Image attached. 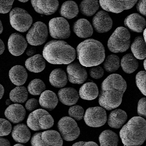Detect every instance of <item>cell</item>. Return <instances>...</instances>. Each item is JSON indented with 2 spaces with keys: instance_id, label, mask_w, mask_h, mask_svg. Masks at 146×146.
Wrapping results in <instances>:
<instances>
[{
  "instance_id": "46",
  "label": "cell",
  "mask_w": 146,
  "mask_h": 146,
  "mask_svg": "<svg viewBox=\"0 0 146 146\" xmlns=\"http://www.w3.org/2000/svg\"><path fill=\"white\" fill-rule=\"evenodd\" d=\"M36 52V49L34 47H30L26 51V54L28 56L31 57L34 56Z\"/></svg>"
},
{
  "instance_id": "14",
  "label": "cell",
  "mask_w": 146,
  "mask_h": 146,
  "mask_svg": "<svg viewBox=\"0 0 146 146\" xmlns=\"http://www.w3.org/2000/svg\"><path fill=\"white\" fill-rule=\"evenodd\" d=\"M69 82L74 84L84 83L88 78V73L83 66L77 62H72L67 67Z\"/></svg>"
},
{
  "instance_id": "36",
  "label": "cell",
  "mask_w": 146,
  "mask_h": 146,
  "mask_svg": "<svg viewBox=\"0 0 146 146\" xmlns=\"http://www.w3.org/2000/svg\"><path fill=\"white\" fill-rule=\"evenodd\" d=\"M46 85L42 80L35 79L29 84L28 90L31 94L34 96L40 95L46 89Z\"/></svg>"
},
{
  "instance_id": "44",
  "label": "cell",
  "mask_w": 146,
  "mask_h": 146,
  "mask_svg": "<svg viewBox=\"0 0 146 146\" xmlns=\"http://www.w3.org/2000/svg\"><path fill=\"white\" fill-rule=\"evenodd\" d=\"M136 5L137 11L144 17H146V0H139Z\"/></svg>"
},
{
  "instance_id": "19",
  "label": "cell",
  "mask_w": 146,
  "mask_h": 146,
  "mask_svg": "<svg viewBox=\"0 0 146 146\" xmlns=\"http://www.w3.org/2000/svg\"><path fill=\"white\" fill-rule=\"evenodd\" d=\"M125 26L133 32L141 33L145 29L146 21L138 13H132L127 16L124 21Z\"/></svg>"
},
{
  "instance_id": "1",
  "label": "cell",
  "mask_w": 146,
  "mask_h": 146,
  "mask_svg": "<svg viewBox=\"0 0 146 146\" xmlns=\"http://www.w3.org/2000/svg\"><path fill=\"white\" fill-rule=\"evenodd\" d=\"M126 88V82L120 75H110L102 83L99 98L100 106L108 111L117 108L121 104Z\"/></svg>"
},
{
  "instance_id": "10",
  "label": "cell",
  "mask_w": 146,
  "mask_h": 146,
  "mask_svg": "<svg viewBox=\"0 0 146 146\" xmlns=\"http://www.w3.org/2000/svg\"><path fill=\"white\" fill-rule=\"evenodd\" d=\"M48 36V30L46 25L41 22H37L28 31L26 40L31 46H40L46 42Z\"/></svg>"
},
{
  "instance_id": "20",
  "label": "cell",
  "mask_w": 146,
  "mask_h": 146,
  "mask_svg": "<svg viewBox=\"0 0 146 146\" xmlns=\"http://www.w3.org/2000/svg\"><path fill=\"white\" fill-rule=\"evenodd\" d=\"M58 97L60 101L64 105L71 106L75 105L79 100L78 92L74 88H64L59 90Z\"/></svg>"
},
{
  "instance_id": "34",
  "label": "cell",
  "mask_w": 146,
  "mask_h": 146,
  "mask_svg": "<svg viewBox=\"0 0 146 146\" xmlns=\"http://www.w3.org/2000/svg\"><path fill=\"white\" fill-rule=\"evenodd\" d=\"M28 98V92L24 86H18L13 89L10 93V99L15 103H23Z\"/></svg>"
},
{
  "instance_id": "38",
  "label": "cell",
  "mask_w": 146,
  "mask_h": 146,
  "mask_svg": "<svg viewBox=\"0 0 146 146\" xmlns=\"http://www.w3.org/2000/svg\"><path fill=\"white\" fill-rule=\"evenodd\" d=\"M84 113V109L78 105L72 106L68 111L70 117L76 120H82L83 118Z\"/></svg>"
},
{
  "instance_id": "5",
  "label": "cell",
  "mask_w": 146,
  "mask_h": 146,
  "mask_svg": "<svg viewBox=\"0 0 146 146\" xmlns=\"http://www.w3.org/2000/svg\"><path fill=\"white\" fill-rule=\"evenodd\" d=\"M129 31L126 28L119 27L112 33L108 42V47L114 53L126 52L130 46Z\"/></svg>"
},
{
  "instance_id": "31",
  "label": "cell",
  "mask_w": 146,
  "mask_h": 146,
  "mask_svg": "<svg viewBox=\"0 0 146 146\" xmlns=\"http://www.w3.org/2000/svg\"><path fill=\"white\" fill-rule=\"evenodd\" d=\"M120 64L123 71L128 74L133 73L138 67L137 58L131 53L127 54L122 58Z\"/></svg>"
},
{
  "instance_id": "41",
  "label": "cell",
  "mask_w": 146,
  "mask_h": 146,
  "mask_svg": "<svg viewBox=\"0 0 146 146\" xmlns=\"http://www.w3.org/2000/svg\"><path fill=\"white\" fill-rule=\"evenodd\" d=\"M14 0H0V13L6 14L11 10Z\"/></svg>"
},
{
  "instance_id": "28",
  "label": "cell",
  "mask_w": 146,
  "mask_h": 146,
  "mask_svg": "<svg viewBox=\"0 0 146 146\" xmlns=\"http://www.w3.org/2000/svg\"><path fill=\"white\" fill-rule=\"evenodd\" d=\"M49 81L52 86L61 88L67 84V76L64 70L59 68L54 69L49 76Z\"/></svg>"
},
{
  "instance_id": "37",
  "label": "cell",
  "mask_w": 146,
  "mask_h": 146,
  "mask_svg": "<svg viewBox=\"0 0 146 146\" xmlns=\"http://www.w3.org/2000/svg\"><path fill=\"white\" fill-rule=\"evenodd\" d=\"M136 84L141 93L146 96V72L141 71L137 74Z\"/></svg>"
},
{
  "instance_id": "39",
  "label": "cell",
  "mask_w": 146,
  "mask_h": 146,
  "mask_svg": "<svg viewBox=\"0 0 146 146\" xmlns=\"http://www.w3.org/2000/svg\"><path fill=\"white\" fill-rule=\"evenodd\" d=\"M11 124L5 119L0 118V137L8 135L12 131Z\"/></svg>"
},
{
  "instance_id": "11",
  "label": "cell",
  "mask_w": 146,
  "mask_h": 146,
  "mask_svg": "<svg viewBox=\"0 0 146 146\" xmlns=\"http://www.w3.org/2000/svg\"><path fill=\"white\" fill-rule=\"evenodd\" d=\"M48 26L50 35L54 39L65 40L70 36V25L64 18L52 19L49 21Z\"/></svg>"
},
{
  "instance_id": "21",
  "label": "cell",
  "mask_w": 146,
  "mask_h": 146,
  "mask_svg": "<svg viewBox=\"0 0 146 146\" xmlns=\"http://www.w3.org/2000/svg\"><path fill=\"white\" fill-rule=\"evenodd\" d=\"M73 30L77 36L81 38H89L92 36L94 32L91 24L84 19H78L75 22Z\"/></svg>"
},
{
  "instance_id": "29",
  "label": "cell",
  "mask_w": 146,
  "mask_h": 146,
  "mask_svg": "<svg viewBox=\"0 0 146 146\" xmlns=\"http://www.w3.org/2000/svg\"><path fill=\"white\" fill-rule=\"evenodd\" d=\"M133 55L136 58L143 60L146 58V43L142 36H137L131 46Z\"/></svg>"
},
{
  "instance_id": "16",
  "label": "cell",
  "mask_w": 146,
  "mask_h": 146,
  "mask_svg": "<svg viewBox=\"0 0 146 146\" xmlns=\"http://www.w3.org/2000/svg\"><path fill=\"white\" fill-rule=\"evenodd\" d=\"M31 4L36 12L46 16L54 14L59 6L58 0H31Z\"/></svg>"
},
{
  "instance_id": "43",
  "label": "cell",
  "mask_w": 146,
  "mask_h": 146,
  "mask_svg": "<svg viewBox=\"0 0 146 146\" xmlns=\"http://www.w3.org/2000/svg\"><path fill=\"white\" fill-rule=\"evenodd\" d=\"M39 104L38 100L32 98L27 101L25 105V108L29 111L32 112L36 110L39 107Z\"/></svg>"
},
{
  "instance_id": "22",
  "label": "cell",
  "mask_w": 146,
  "mask_h": 146,
  "mask_svg": "<svg viewBox=\"0 0 146 146\" xmlns=\"http://www.w3.org/2000/svg\"><path fill=\"white\" fill-rule=\"evenodd\" d=\"M11 135L15 141L21 143L28 142L31 136V133L28 126L23 123L15 125L13 129Z\"/></svg>"
},
{
  "instance_id": "4",
  "label": "cell",
  "mask_w": 146,
  "mask_h": 146,
  "mask_svg": "<svg viewBox=\"0 0 146 146\" xmlns=\"http://www.w3.org/2000/svg\"><path fill=\"white\" fill-rule=\"evenodd\" d=\"M119 136L124 146H141L146 139V120L140 117L131 118L120 130Z\"/></svg>"
},
{
  "instance_id": "15",
  "label": "cell",
  "mask_w": 146,
  "mask_h": 146,
  "mask_svg": "<svg viewBox=\"0 0 146 146\" xmlns=\"http://www.w3.org/2000/svg\"><path fill=\"white\" fill-rule=\"evenodd\" d=\"M92 23L96 31L99 33H104L108 32L111 29L113 21L107 12L100 11L94 16Z\"/></svg>"
},
{
  "instance_id": "6",
  "label": "cell",
  "mask_w": 146,
  "mask_h": 146,
  "mask_svg": "<svg viewBox=\"0 0 146 146\" xmlns=\"http://www.w3.org/2000/svg\"><path fill=\"white\" fill-rule=\"evenodd\" d=\"M27 123L31 129L37 131L50 129L53 126L54 120L47 111L38 109L29 115Z\"/></svg>"
},
{
  "instance_id": "42",
  "label": "cell",
  "mask_w": 146,
  "mask_h": 146,
  "mask_svg": "<svg viewBox=\"0 0 146 146\" xmlns=\"http://www.w3.org/2000/svg\"><path fill=\"white\" fill-rule=\"evenodd\" d=\"M137 114L140 117L146 119V98L139 100L137 104Z\"/></svg>"
},
{
  "instance_id": "52",
  "label": "cell",
  "mask_w": 146,
  "mask_h": 146,
  "mask_svg": "<svg viewBox=\"0 0 146 146\" xmlns=\"http://www.w3.org/2000/svg\"><path fill=\"white\" fill-rule=\"evenodd\" d=\"M143 38H144V40H145L146 43V28L143 31Z\"/></svg>"
},
{
  "instance_id": "18",
  "label": "cell",
  "mask_w": 146,
  "mask_h": 146,
  "mask_svg": "<svg viewBox=\"0 0 146 146\" xmlns=\"http://www.w3.org/2000/svg\"><path fill=\"white\" fill-rule=\"evenodd\" d=\"M6 117L13 123H18L25 119L26 111L22 105L16 103L8 106L5 112Z\"/></svg>"
},
{
  "instance_id": "33",
  "label": "cell",
  "mask_w": 146,
  "mask_h": 146,
  "mask_svg": "<svg viewBox=\"0 0 146 146\" xmlns=\"http://www.w3.org/2000/svg\"><path fill=\"white\" fill-rule=\"evenodd\" d=\"M100 145L104 146H118L119 142L118 136L117 134L110 130L103 131L99 136Z\"/></svg>"
},
{
  "instance_id": "27",
  "label": "cell",
  "mask_w": 146,
  "mask_h": 146,
  "mask_svg": "<svg viewBox=\"0 0 146 146\" xmlns=\"http://www.w3.org/2000/svg\"><path fill=\"white\" fill-rule=\"evenodd\" d=\"M99 94V89L97 85L92 82L86 83L79 89V96L84 100H95L97 98Z\"/></svg>"
},
{
  "instance_id": "3",
  "label": "cell",
  "mask_w": 146,
  "mask_h": 146,
  "mask_svg": "<svg viewBox=\"0 0 146 146\" xmlns=\"http://www.w3.org/2000/svg\"><path fill=\"white\" fill-rule=\"evenodd\" d=\"M77 58L85 67L96 66L103 63L106 54L103 44L94 39H88L77 47Z\"/></svg>"
},
{
  "instance_id": "51",
  "label": "cell",
  "mask_w": 146,
  "mask_h": 146,
  "mask_svg": "<svg viewBox=\"0 0 146 146\" xmlns=\"http://www.w3.org/2000/svg\"><path fill=\"white\" fill-rule=\"evenodd\" d=\"M12 102V101L10 99H8L6 101V106H9L10 105H11Z\"/></svg>"
},
{
  "instance_id": "8",
  "label": "cell",
  "mask_w": 146,
  "mask_h": 146,
  "mask_svg": "<svg viewBox=\"0 0 146 146\" xmlns=\"http://www.w3.org/2000/svg\"><path fill=\"white\" fill-rule=\"evenodd\" d=\"M31 143L33 146H61L63 144V141L58 132L49 130L35 133L31 138Z\"/></svg>"
},
{
  "instance_id": "48",
  "label": "cell",
  "mask_w": 146,
  "mask_h": 146,
  "mask_svg": "<svg viewBox=\"0 0 146 146\" xmlns=\"http://www.w3.org/2000/svg\"><path fill=\"white\" fill-rule=\"evenodd\" d=\"M5 50V45L3 41L0 39V55L3 53Z\"/></svg>"
},
{
  "instance_id": "47",
  "label": "cell",
  "mask_w": 146,
  "mask_h": 146,
  "mask_svg": "<svg viewBox=\"0 0 146 146\" xmlns=\"http://www.w3.org/2000/svg\"><path fill=\"white\" fill-rule=\"evenodd\" d=\"M0 146H11V143L7 139L0 137Z\"/></svg>"
},
{
  "instance_id": "12",
  "label": "cell",
  "mask_w": 146,
  "mask_h": 146,
  "mask_svg": "<svg viewBox=\"0 0 146 146\" xmlns=\"http://www.w3.org/2000/svg\"><path fill=\"white\" fill-rule=\"evenodd\" d=\"M84 118L86 125L92 127L103 126L107 120L106 110L102 107H95L88 108L85 112Z\"/></svg>"
},
{
  "instance_id": "24",
  "label": "cell",
  "mask_w": 146,
  "mask_h": 146,
  "mask_svg": "<svg viewBox=\"0 0 146 146\" xmlns=\"http://www.w3.org/2000/svg\"><path fill=\"white\" fill-rule=\"evenodd\" d=\"M9 78L12 82L17 86L23 85L28 78V73L26 69L20 65H16L10 70Z\"/></svg>"
},
{
  "instance_id": "25",
  "label": "cell",
  "mask_w": 146,
  "mask_h": 146,
  "mask_svg": "<svg viewBox=\"0 0 146 146\" xmlns=\"http://www.w3.org/2000/svg\"><path fill=\"white\" fill-rule=\"evenodd\" d=\"M127 119V115L125 111L117 109L112 111L108 116V123L111 128L120 129Z\"/></svg>"
},
{
  "instance_id": "30",
  "label": "cell",
  "mask_w": 146,
  "mask_h": 146,
  "mask_svg": "<svg viewBox=\"0 0 146 146\" xmlns=\"http://www.w3.org/2000/svg\"><path fill=\"white\" fill-rule=\"evenodd\" d=\"M79 12L77 4L73 1H68L62 4L60 13L65 18L71 19L76 17Z\"/></svg>"
},
{
  "instance_id": "50",
  "label": "cell",
  "mask_w": 146,
  "mask_h": 146,
  "mask_svg": "<svg viewBox=\"0 0 146 146\" xmlns=\"http://www.w3.org/2000/svg\"><path fill=\"white\" fill-rule=\"evenodd\" d=\"M3 31V27L2 25V22L0 20V35L2 34Z\"/></svg>"
},
{
  "instance_id": "40",
  "label": "cell",
  "mask_w": 146,
  "mask_h": 146,
  "mask_svg": "<svg viewBox=\"0 0 146 146\" xmlns=\"http://www.w3.org/2000/svg\"><path fill=\"white\" fill-rule=\"evenodd\" d=\"M89 73L92 78L99 79L103 77L104 70L101 66H92L89 70Z\"/></svg>"
},
{
  "instance_id": "35",
  "label": "cell",
  "mask_w": 146,
  "mask_h": 146,
  "mask_svg": "<svg viewBox=\"0 0 146 146\" xmlns=\"http://www.w3.org/2000/svg\"><path fill=\"white\" fill-rule=\"evenodd\" d=\"M120 66V60L115 54L108 55L103 63V67L106 71L111 73L117 70Z\"/></svg>"
},
{
  "instance_id": "32",
  "label": "cell",
  "mask_w": 146,
  "mask_h": 146,
  "mask_svg": "<svg viewBox=\"0 0 146 146\" xmlns=\"http://www.w3.org/2000/svg\"><path fill=\"white\" fill-rule=\"evenodd\" d=\"M99 4L98 0H83L79 6L80 11L84 16L91 17L99 10Z\"/></svg>"
},
{
  "instance_id": "49",
  "label": "cell",
  "mask_w": 146,
  "mask_h": 146,
  "mask_svg": "<svg viewBox=\"0 0 146 146\" xmlns=\"http://www.w3.org/2000/svg\"><path fill=\"white\" fill-rule=\"evenodd\" d=\"M4 92H5V89L4 87L1 84H0V100L2 99L4 95Z\"/></svg>"
},
{
  "instance_id": "54",
  "label": "cell",
  "mask_w": 146,
  "mask_h": 146,
  "mask_svg": "<svg viewBox=\"0 0 146 146\" xmlns=\"http://www.w3.org/2000/svg\"><path fill=\"white\" fill-rule=\"evenodd\" d=\"M143 66H144V69L146 71V58L145 59L144 62H143Z\"/></svg>"
},
{
  "instance_id": "55",
  "label": "cell",
  "mask_w": 146,
  "mask_h": 146,
  "mask_svg": "<svg viewBox=\"0 0 146 146\" xmlns=\"http://www.w3.org/2000/svg\"><path fill=\"white\" fill-rule=\"evenodd\" d=\"M14 146H24L23 144H21V143H17V144H15Z\"/></svg>"
},
{
  "instance_id": "45",
  "label": "cell",
  "mask_w": 146,
  "mask_h": 146,
  "mask_svg": "<svg viewBox=\"0 0 146 146\" xmlns=\"http://www.w3.org/2000/svg\"><path fill=\"white\" fill-rule=\"evenodd\" d=\"M72 146H98L96 143L93 141L84 142L80 141L72 145Z\"/></svg>"
},
{
  "instance_id": "23",
  "label": "cell",
  "mask_w": 146,
  "mask_h": 146,
  "mask_svg": "<svg viewBox=\"0 0 146 146\" xmlns=\"http://www.w3.org/2000/svg\"><path fill=\"white\" fill-rule=\"evenodd\" d=\"M58 99L56 94L51 90H46L41 94L39 103L41 106L48 111L54 110L57 106Z\"/></svg>"
},
{
  "instance_id": "13",
  "label": "cell",
  "mask_w": 146,
  "mask_h": 146,
  "mask_svg": "<svg viewBox=\"0 0 146 146\" xmlns=\"http://www.w3.org/2000/svg\"><path fill=\"white\" fill-rule=\"evenodd\" d=\"M138 0H99L102 8L106 11L119 13L132 8Z\"/></svg>"
},
{
  "instance_id": "53",
  "label": "cell",
  "mask_w": 146,
  "mask_h": 146,
  "mask_svg": "<svg viewBox=\"0 0 146 146\" xmlns=\"http://www.w3.org/2000/svg\"><path fill=\"white\" fill-rule=\"evenodd\" d=\"M19 2H22V3H25L29 1V0H18Z\"/></svg>"
},
{
  "instance_id": "17",
  "label": "cell",
  "mask_w": 146,
  "mask_h": 146,
  "mask_svg": "<svg viewBox=\"0 0 146 146\" xmlns=\"http://www.w3.org/2000/svg\"><path fill=\"white\" fill-rule=\"evenodd\" d=\"M27 46V42L22 35L15 33L10 36L8 41V48L9 52L13 56L22 55Z\"/></svg>"
},
{
  "instance_id": "9",
  "label": "cell",
  "mask_w": 146,
  "mask_h": 146,
  "mask_svg": "<svg viewBox=\"0 0 146 146\" xmlns=\"http://www.w3.org/2000/svg\"><path fill=\"white\" fill-rule=\"evenodd\" d=\"M58 128L61 137L67 141H74L80 135V129L77 123L70 117L61 118L58 122Z\"/></svg>"
},
{
  "instance_id": "2",
  "label": "cell",
  "mask_w": 146,
  "mask_h": 146,
  "mask_svg": "<svg viewBox=\"0 0 146 146\" xmlns=\"http://www.w3.org/2000/svg\"><path fill=\"white\" fill-rule=\"evenodd\" d=\"M42 54L45 59L52 64H69L76 58L75 49L63 40L48 42L44 46Z\"/></svg>"
},
{
  "instance_id": "26",
  "label": "cell",
  "mask_w": 146,
  "mask_h": 146,
  "mask_svg": "<svg viewBox=\"0 0 146 146\" xmlns=\"http://www.w3.org/2000/svg\"><path fill=\"white\" fill-rule=\"evenodd\" d=\"M25 66L29 71L34 73H39L45 69L46 61L42 55L40 54H36L26 60Z\"/></svg>"
},
{
  "instance_id": "7",
  "label": "cell",
  "mask_w": 146,
  "mask_h": 146,
  "mask_svg": "<svg viewBox=\"0 0 146 146\" xmlns=\"http://www.w3.org/2000/svg\"><path fill=\"white\" fill-rule=\"evenodd\" d=\"M10 22L14 29L24 33L30 28L33 23V19L24 9L15 7L10 12Z\"/></svg>"
}]
</instances>
